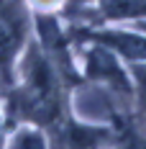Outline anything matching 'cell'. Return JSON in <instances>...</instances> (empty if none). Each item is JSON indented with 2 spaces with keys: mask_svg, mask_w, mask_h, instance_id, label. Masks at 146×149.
<instances>
[{
  "mask_svg": "<svg viewBox=\"0 0 146 149\" xmlns=\"http://www.w3.org/2000/svg\"><path fill=\"white\" fill-rule=\"evenodd\" d=\"M13 108L21 116L39 121V123L54 121L59 111L54 70L36 49H31L28 59H26V85H23V90L15 93Z\"/></svg>",
  "mask_w": 146,
  "mask_h": 149,
  "instance_id": "cell-1",
  "label": "cell"
},
{
  "mask_svg": "<svg viewBox=\"0 0 146 149\" xmlns=\"http://www.w3.org/2000/svg\"><path fill=\"white\" fill-rule=\"evenodd\" d=\"M23 41V18L13 3L0 0V74L5 77L15 49Z\"/></svg>",
  "mask_w": 146,
  "mask_h": 149,
  "instance_id": "cell-2",
  "label": "cell"
},
{
  "mask_svg": "<svg viewBox=\"0 0 146 149\" xmlns=\"http://www.w3.org/2000/svg\"><path fill=\"white\" fill-rule=\"evenodd\" d=\"M87 72L92 77H98V80H105L120 95H128L131 93V82H128L126 72L118 67V62L113 59V54L108 49H100L98 46V49H92L87 54Z\"/></svg>",
  "mask_w": 146,
  "mask_h": 149,
  "instance_id": "cell-3",
  "label": "cell"
},
{
  "mask_svg": "<svg viewBox=\"0 0 146 149\" xmlns=\"http://www.w3.org/2000/svg\"><path fill=\"white\" fill-rule=\"evenodd\" d=\"M92 39L102 41L105 46H113L116 52L126 54L128 59H146V39L136 33H92Z\"/></svg>",
  "mask_w": 146,
  "mask_h": 149,
  "instance_id": "cell-4",
  "label": "cell"
},
{
  "mask_svg": "<svg viewBox=\"0 0 146 149\" xmlns=\"http://www.w3.org/2000/svg\"><path fill=\"white\" fill-rule=\"evenodd\" d=\"M36 29H39V33H41V41H44V46L57 57V62L67 70V46H64V36H62V31H59L57 21L54 18H49V15H39L36 18Z\"/></svg>",
  "mask_w": 146,
  "mask_h": 149,
  "instance_id": "cell-5",
  "label": "cell"
},
{
  "mask_svg": "<svg viewBox=\"0 0 146 149\" xmlns=\"http://www.w3.org/2000/svg\"><path fill=\"white\" fill-rule=\"evenodd\" d=\"M108 141V134L102 129L82 126V123H69L67 129V149H98Z\"/></svg>",
  "mask_w": 146,
  "mask_h": 149,
  "instance_id": "cell-6",
  "label": "cell"
},
{
  "mask_svg": "<svg viewBox=\"0 0 146 149\" xmlns=\"http://www.w3.org/2000/svg\"><path fill=\"white\" fill-rule=\"evenodd\" d=\"M146 13V0H110L108 15L113 18H126V15H141Z\"/></svg>",
  "mask_w": 146,
  "mask_h": 149,
  "instance_id": "cell-7",
  "label": "cell"
},
{
  "mask_svg": "<svg viewBox=\"0 0 146 149\" xmlns=\"http://www.w3.org/2000/svg\"><path fill=\"white\" fill-rule=\"evenodd\" d=\"M10 149H46V147H44V139L36 131H18Z\"/></svg>",
  "mask_w": 146,
  "mask_h": 149,
  "instance_id": "cell-8",
  "label": "cell"
},
{
  "mask_svg": "<svg viewBox=\"0 0 146 149\" xmlns=\"http://www.w3.org/2000/svg\"><path fill=\"white\" fill-rule=\"evenodd\" d=\"M136 77H138V90H141V103H144V111H146V67H138Z\"/></svg>",
  "mask_w": 146,
  "mask_h": 149,
  "instance_id": "cell-9",
  "label": "cell"
},
{
  "mask_svg": "<svg viewBox=\"0 0 146 149\" xmlns=\"http://www.w3.org/2000/svg\"><path fill=\"white\" fill-rule=\"evenodd\" d=\"M59 0H33V5H39V8H54Z\"/></svg>",
  "mask_w": 146,
  "mask_h": 149,
  "instance_id": "cell-10",
  "label": "cell"
}]
</instances>
